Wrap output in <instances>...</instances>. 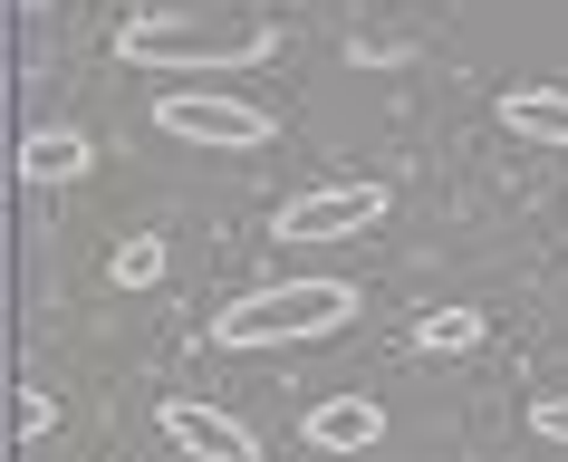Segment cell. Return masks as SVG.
Instances as JSON below:
<instances>
[{
  "instance_id": "cell-1",
  "label": "cell",
  "mask_w": 568,
  "mask_h": 462,
  "mask_svg": "<svg viewBox=\"0 0 568 462\" xmlns=\"http://www.w3.org/2000/svg\"><path fill=\"white\" fill-rule=\"evenodd\" d=\"M280 49L270 20H241V30H203V20H174V10H145L116 30V59L145 68V78H241Z\"/></svg>"
},
{
  "instance_id": "cell-2",
  "label": "cell",
  "mask_w": 568,
  "mask_h": 462,
  "mask_svg": "<svg viewBox=\"0 0 568 462\" xmlns=\"http://www.w3.org/2000/svg\"><path fill=\"white\" fill-rule=\"evenodd\" d=\"M357 289L347 279H270V289H251V299L212 308V347H232V357H251V347H300V338H337L347 318H357Z\"/></svg>"
},
{
  "instance_id": "cell-3",
  "label": "cell",
  "mask_w": 568,
  "mask_h": 462,
  "mask_svg": "<svg viewBox=\"0 0 568 462\" xmlns=\"http://www.w3.org/2000/svg\"><path fill=\"white\" fill-rule=\"evenodd\" d=\"M386 213H395V193L376 184V174H347V184L290 193V203L270 213V232H280V242H300V250H318V242H357V232H376Z\"/></svg>"
},
{
  "instance_id": "cell-4",
  "label": "cell",
  "mask_w": 568,
  "mask_h": 462,
  "mask_svg": "<svg viewBox=\"0 0 568 462\" xmlns=\"http://www.w3.org/2000/svg\"><path fill=\"white\" fill-rule=\"evenodd\" d=\"M154 135H174V145H193V154H251V145H270L280 125H270V106H251V96L164 88L154 96Z\"/></svg>"
},
{
  "instance_id": "cell-5",
  "label": "cell",
  "mask_w": 568,
  "mask_h": 462,
  "mask_svg": "<svg viewBox=\"0 0 568 462\" xmlns=\"http://www.w3.org/2000/svg\"><path fill=\"white\" fill-rule=\"evenodd\" d=\"M154 424H164V443L193 453V462H261V433L241 424V414H222V404H203V396H164Z\"/></svg>"
},
{
  "instance_id": "cell-6",
  "label": "cell",
  "mask_w": 568,
  "mask_h": 462,
  "mask_svg": "<svg viewBox=\"0 0 568 462\" xmlns=\"http://www.w3.org/2000/svg\"><path fill=\"white\" fill-rule=\"evenodd\" d=\"M308 453H376L386 443V404L376 396H328V404H308Z\"/></svg>"
},
{
  "instance_id": "cell-7",
  "label": "cell",
  "mask_w": 568,
  "mask_h": 462,
  "mask_svg": "<svg viewBox=\"0 0 568 462\" xmlns=\"http://www.w3.org/2000/svg\"><path fill=\"white\" fill-rule=\"evenodd\" d=\"M501 125L520 135V145L568 154V88H559V78H520V88H501Z\"/></svg>"
},
{
  "instance_id": "cell-8",
  "label": "cell",
  "mask_w": 568,
  "mask_h": 462,
  "mask_svg": "<svg viewBox=\"0 0 568 462\" xmlns=\"http://www.w3.org/2000/svg\"><path fill=\"white\" fill-rule=\"evenodd\" d=\"M88 164H97V145L78 125H30V135H20V174H30V184H78Z\"/></svg>"
},
{
  "instance_id": "cell-9",
  "label": "cell",
  "mask_w": 568,
  "mask_h": 462,
  "mask_svg": "<svg viewBox=\"0 0 568 462\" xmlns=\"http://www.w3.org/2000/svg\"><path fill=\"white\" fill-rule=\"evenodd\" d=\"M481 328H491L481 308H424L415 318V357H473Z\"/></svg>"
},
{
  "instance_id": "cell-10",
  "label": "cell",
  "mask_w": 568,
  "mask_h": 462,
  "mask_svg": "<svg viewBox=\"0 0 568 462\" xmlns=\"http://www.w3.org/2000/svg\"><path fill=\"white\" fill-rule=\"evenodd\" d=\"M164 260H174V250H164V232H125L106 270H116V289H154V279H164Z\"/></svg>"
},
{
  "instance_id": "cell-11",
  "label": "cell",
  "mask_w": 568,
  "mask_h": 462,
  "mask_svg": "<svg viewBox=\"0 0 568 462\" xmlns=\"http://www.w3.org/2000/svg\"><path fill=\"white\" fill-rule=\"evenodd\" d=\"M49 424H59V396L49 386H20V443H39Z\"/></svg>"
},
{
  "instance_id": "cell-12",
  "label": "cell",
  "mask_w": 568,
  "mask_h": 462,
  "mask_svg": "<svg viewBox=\"0 0 568 462\" xmlns=\"http://www.w3.org/2000/svg\"><path fill=\"white\" fill-rule=\"evenodd\" d=\"M530 433H539V443H568V396H539L530 404Z\"/></svg>"
}]
</instances>
